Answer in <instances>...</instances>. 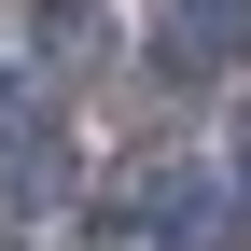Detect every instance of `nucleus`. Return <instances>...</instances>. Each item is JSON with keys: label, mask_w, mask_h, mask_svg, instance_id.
I'll list each match as a JSON object with an SVG mask.
<instances>
[{"label": "nucleus", "mask_w": 251, "mask_h": 251, "mask_svg": "<svg viewBox=\"0 0 251 251\" xmlns=\"http://www.w3.org/2000/svg\"><path fill=\"white\" fill-rule=\"evenodd\" d=\"M237 168H181V153H140V168L98 196V237L112 251H237Z\"/></svg>", "instance_id": "f257e3e1"}, {"label": "nucleus", "mask_w": 251, "mask_h": 251, "mask_svg": "<svg viewBox=\"0 0 251 251\" xmlns=\"http://www.w3.org/2000/svg\"><path fill=\"white\" fill-rule=\"evenodd\" d=\"M140 42H153L168 84H237V70H251V0H168Z\"/></svg>", "instance_id": "f03ea898"}, {"label": "nucleus", "mask_w": 251, "mask_h": 251, "mask_svg": "<svg viewBox=\"0 0 251 251\" xmlns=\"http://www.w3.org/2000/svg\"><path fill=\"white\" fill-rule=\"evenodd\" d=\"M56 168H70V112H56V84H42V70H0V181L42 196Z\"/></svg>", "instance_id": "7ed1b4c3"}, {"label": "nucleus", "mask_w": 251, "mask_h": 251, "mask_svg": "<svg viewBox=\"0 0 251 251\" xmlns=\"http://www.w3.org/2000/svg\"><path fill=\"white\" fill-rule=\"evenodd\" d=\"M14 14L42 28V56H56V70H84V56L112 42V0H14Z\"/></svg>", "instance_id": "20e7f679"}, {"label": "nucleus", "mask_w": 251, "mask_h": 251, "mask_svg": "<svg viewBox=\"0 0 251 251\" xmlns=\"http://www.w3.org/2000/svg\"><path fill=\"white\" fill-rule=\"evenodd\" d=\"M237 196H251V112H237Z\"/></svg>", "instance_id": "39448f33"}]
</instances>
